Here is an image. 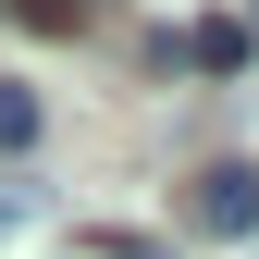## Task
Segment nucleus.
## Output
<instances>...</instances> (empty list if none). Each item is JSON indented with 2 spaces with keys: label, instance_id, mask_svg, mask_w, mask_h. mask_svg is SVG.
I'll return each mask as SVG.
<instances>
[{
  "label": "nucleus",
  "instance_id": "1",
  "mask_svg": "<svg viewBox=\"0 0 259 259\" xmlns=\"http://www.w3.org/2000/svg\"><path fill=\"white\" fill-rule=\"evenodd\" d=\"M185 222L198 235H259V160H210L185 185Z\"/></svg>",
  "mask_w": 259,
  "mask_h": 259
},
{
  "label": "nucleus",
  "instance_id": "2",
  "mask_svg": "<svg viewBox=\"0 0 259 259\" xmlns=\"http://www.w3.org/2000/svg\"><path fill=\"white\" fill-rule=\"evenodd\" d=\"M160 62H198V74H247V25H235V13H210V25H185V37H160Z\"/></svg>",
  "mask_w": 259,
  "mask_h": 259
},
{
  "label": "nucleus",
  "instance_id": "3",
  "mask_svg": "<svg viewBox=\"0 0 259 259\" xmlns=\"http://www.w3.org/2000/svg\"><path fill=\"white\" fill-rule=\"evenodd\" d=\"M37 136H50V99L37 87H0V160H25Z\"/></svg>",
  "mask_w": 259,
  "mask_h": 259
},
{
  "label": "nucleus",
  "instance_id": "4",
  "mask_svg": "<svg viewBox=\"0 0 259 259\" xmlns=\"http://www.w3.org/2000/svg\"><path fill=\"white\" fill-rule=\"evenodd\" d=\"M25 222H37V185H25V173H13V160H0V247H13V235H25Z\"/></svg>",
  "mask_w": 259,
  "mask_h": 259
},
{
  "label": "nucleus",
  "instance_id": "5",
  "mask_svg": "<svg viewBox=\"0 0 259 259\" xmlns=\"http://www.w3.org/2000/svg\"><path fill=\"white\" fill-rule=\"evenodd\" d=\"M13 13H25V25H50V37H74V25H87V0H13Z\"/></svg>",
  "mask_w": 259,
  "mask_h": 259
},
{
  "label": "nucleus",
  "instance_id": "6",
  "mask_svg": "<svg viewBox=\"0 0 259 259\" xmlns=\"http://www.w3.org/2000/svg\"><path fill=\"white\" fill-rule=\"evenodd\" d=\"M87 259H160L148 235H99V247H87Z\"/></svg>",
  "mask_w": 259,
  "mask_h": 259
}]
</instances>
